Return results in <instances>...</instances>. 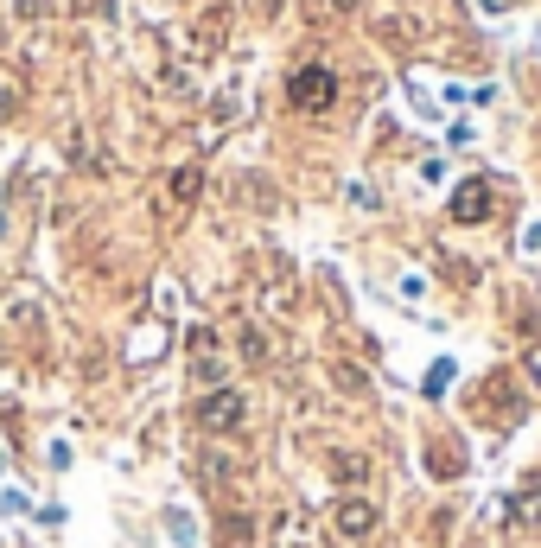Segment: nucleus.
Segmentation results:
<instances>
[{
	"instance_id": "obj_5",
	"label": "nucleus",
	"mask_w": 541,
	"mask_h": 548,
	"mask_svg": "<svg viewBox=\"0 0 541 548\" xmlns=\"http://www.w3.org/2000/svg\"><path fill=\"white\" fill-rule=\"evenodd\" d=\"M484 415H491L497 427H516L522 421V396H516L510 376H491V383H484Z\"/></svg>"
},
{
	"instance_id": "obj_10",
	"label": "nucleus",
	"mask_w": 541,
	"mask_h": 548,
	"mask_svg": "<svg viewBox=\"0 0 541 548\" xmlns=\"http://www.w3.org/2000/svg\"><path fill=\"white\" fill-rule=\"evenodd\" d=\"M331 478H338V485L344 491H363V478H370V459H363V453H331Z\"/></svg>"
},
{
	"instance_id": "obj_3",
	"label": "nucleus",
	"mask_w": 541,
	"mask_h": 548,
	"mask_svg": "<svg viewBox=\"0 0 541 548\" xmlns=\"http://www.w3.org/2000/svg\"><path fill=\"white\" fill-rule=\"evenodd\" d=\"M376 504L363 498V491H338V504H331V529H338L344 542H370L376 536Z\"/></svg>"
},
{
	"instance_id": "obj_12",
	"label": "nucleus",
	"mask_w": 541,
	"mask_h": 548,
	"mask_svg": "<svg viewBox=\"0 0 541 548\" xmlns=\"http://www.w3.org/2000/svg\"><path fill=\"white\" fill-rule=\"evenodd\" d=\"M198 192H204V173L198 166H179L172 173V204H198Z\"/></svg>"
},
{
	"instance_id": "obj_6",
	"label": "nucleus",
	"mask_w": 541,
	"mask_h": 548,
	"mask_svg": "<svg viewBox=\"0 0 541 548\" xmlns=\"http://www.w3.org/2000/svg\"><path fill=\"white\" fill-rule=\"evenodd\" d=\"M198 478H204V485H211V491H236V485H249V466H236L230 453H204Z\"/></svg>"
},
{
	"instance_id": "obj_8",
	"label": "nucleus",
	"mask_w": 541,
	"mask_h": 548,
	"mask_svg": "<svg viewBox=\"0 0 541 548\" xmlns=\"http://www.w3.org/2000/svg\"><path fill=\"white\" fill-rule=\"evenodd\" d=\"M217 542L223 548H255V523L242 517V510H223V517H217Z\"/></svg>"
},
{
	"instance_id": "obj_15",
	"label": "nucleus",
	"mask_w": 541,
	"mask_h": 548,
	"mask_svg": "<svg viewBox=\"0 0 541 548\" xmlns=\"http://www.w3.org/2000/svg\"><path fill=\"white\" fill-rule=\"evenodd\" d=\"M325 7H331V13H357V0H325Z\"/></svg>"
},
{
	"instance_id": "obj_9",
	"label": "nucleus",
	"mask_w": 541,
	"mask_h": 548,
	"mask_svg": "<svg viewBox=\"0 0 541 548\" xmlns=\"http://www.w3.org/2000/svg\"><path fill=\"white\" fill-rule=\"evenodd\" d=\"M427 472L433 478H459L465 472V453L452 447V440H433V447H427Z\"/></svg>"
},
{
	"instance_id": "obj_4",
	"label": "nucleus",
	"mask_w": 541,
	"mask_h": 548,
	"mask_svg": "<svg viewBox=\"0 0 541 548\" xmlns=\"http://www.w3.org/2000/svg\"><path fill=\"white\" fill-rule=\"evenodd\" d=\"M491 204H497V185L491 179H465L459 192H452V224H484V217H491Z\"/></svg>"
},
{
	"instance_id": "obj_7",
	"label": "nucleus",
	"mask_w": 541,
	"mask_h": 548,
	"mask_svg": "<svg viewBox=\"0 0 541 548\" xmlns=\"http://www.w3.org/2000/svg\"><path fill=\"white\" fill-rule=\"evenodd\" d=\"M510 523H516V529H541V485H535V478L510 498Z\"/></svg>"
},
{
	"instance_id": "obj_2",
	"label": "nucleus",
	"mask_w": 541,
	"mask_h": 548,
	"mask_svg": "<svg viewBox=\"0 0 541 548\" xmlns=\"http://www.w3.org/2000/svg\"><path fill=\"white\" fill-rule=\"evenodd\" d=\"M242 421H249L242 389H204V402H198V427H204V434H242Z\"/></svg>"
},
{
	"instance_id": "obj_1",
	"label": "nucleus",
	"mask_w": 541,
	"mask_h": 548,
	"mask_svg": "<svg viewBox=\"0 0 541 548\" xmlns=\"http://www.w3.org/2000/svg\"><path fill=\"white\" fill-rule=\"evenodd\" d=\"M287 102L306 109V115H325L331 102H338V77H331L325 64H300V71L287 77Z\"/></svg>"
},
{
	"instance_id": "obj_13",
	"label": "nucleus",
	"mask_w": 541,
	"mask_h": 548,
	"mask_svg": "<svg viewBox=\"0 0 541 548\" xmlns=\"http://www.w3.org/2000/svg\"><path fill=\"white\" fill-rule=\"evenodd\" d=\"M242 357H249V364H261V357H268V338H261L255 325H249V332H242Z\"/></svg>"
},
{
	"instance_id": "obj_14",
	"label": "nucleus",
	"mask_w": 541,
	"mask_h": 548,
	"mask_svg": "<svg viewBox=\"0 0 541 548\" xmlns=\"http://www.w3.org/2000/svg\"><path fill=\"white\" fill-rule=\"evenodd\" d=\"M281 7H287V0H255V20H274Z\"/></svg>"
},
{
	"instance_id": "obj_11",
	"label": "nucleus",
	"mask_w": 541,
	"mask_h": 548,
	"mask_svg": "<svg viewBox=\"0 0 541 548\" xmlns=\"http://www.w3.org/2000/svg\"><path fill=\"white\" fill-rule=\"evenodd\" d=\"M274 548H319V536L306 529V517H281V529H274Z\"/></svg>"
}]
</instances>
